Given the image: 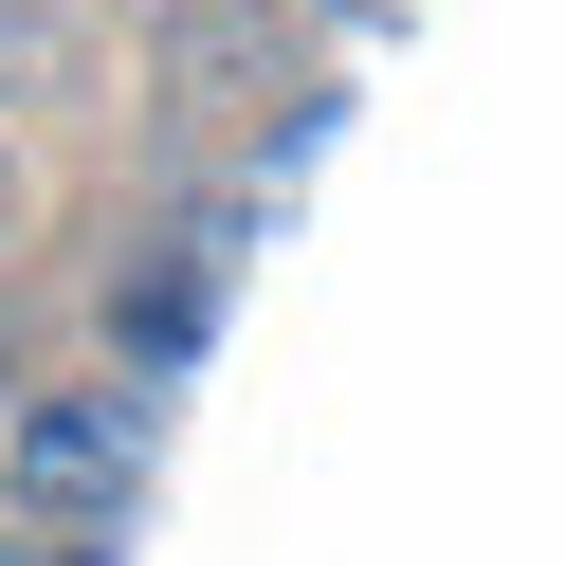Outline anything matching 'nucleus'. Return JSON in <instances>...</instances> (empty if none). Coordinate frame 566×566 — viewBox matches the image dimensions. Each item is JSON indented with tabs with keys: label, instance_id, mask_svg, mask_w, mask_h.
I'll return each mask as SVG.
<instances>
[{
	"label": "nucleus",
	"instance_id": "obj_2",
	"mask_svg": "<svg viewBox=\"0 0 566 566\" xmlns=\"http://www.w3.org/2000/svg\"><path fill=\"white\" fill-rule=\"evenodd\" d=\"M19 220H38V165H19V128H0V238H19Z\"/></svg>",
	"mask_w": 566,
	"mask_h": 566
},
{
	"label": "nucleus",
	"instance_id": "obj_1",
	"mask_svg": "<svg viewBox=\"0 0 566 566\" xmlns=\"http://www.w3.org/2000/svg\"><path fill=\"white\" fill-rule=\"evenodd\" d=\"M128 475H147V402H128V384H38L19 439H0V512H19V530L128 512Z\"/></svg>",
	"mask_w": 566,
	"mask_h": 566
}]
</instances>
